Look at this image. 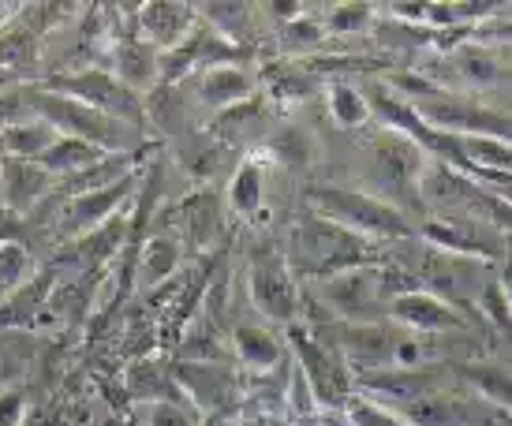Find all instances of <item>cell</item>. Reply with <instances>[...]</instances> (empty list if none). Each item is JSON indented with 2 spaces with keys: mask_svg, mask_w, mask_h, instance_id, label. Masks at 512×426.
<instances>
[{
  "mask_svg": "<svg viewBox=\"0 0 512 426\" xmlns=\"http://www.w3.org/2000/svg\"><path fill=\"white\" fill-rule=\"evenodd\" d=\"M326 109H329V120L344 131L363 128V124H370V116H374L370 113L367 94H363L356 83H329L326 86Z\"/></svg>",
  "mask_w": 512,
  "mask_h": 426,
  "instance_id": "obj_30",
  "label": "cell"
},
{
  "mask_svg": "<svg viewBox=\"0 0 512 426\" xmlns=\"http://www.w3.org/2000/svg\"><path fill=\"white\" fill-rule=\"evenodd\" d=\"M412 277L419 281L423 292L453 303L456 311H468L475 307V296L483 292V284L494 277L486 262H471V258H456V255H441L434 247L423 243V251L415 258V266H408Z\"/></svg>",
  "mask_w": 512,
  "mask_h": 426,
  "instance_id": "obj_8",
  "label": "cell"
},
{
  "mask_svg": "<svg viewBox=\"0 0 512 426\" xmlns=\"http://www.w3.org/2000/svg\"><path fill=\"white\" fill-rule=\"evenodd\" d=\"M456 374L464 378V385L475 397H483L498 412L512 415V367L494 363V359H468V363H456Z\"/></svg>",
  "mask_w": 512,
  "mask_h": 426,
  "instance_id": "obj_21",
  "label": "cell"
},
{
  "mask_svg": "<svg viewBox=\"0 0 512 426\" xmlns=\"http://www.w3.org/2000/svg\"><path fill=\"white\" fill-rule=\"evenodd\" d=\"M232 352L247 370L255 374H270L273 367H281L285 359V344L281 337L266 326H236L232 329Z\"/></svg>",
  "mask_w": 512,
  "mask_h": 426,
  "instance_id": "obj_25",
  "label": "cell"
},
{
  "mask_svg": "<svg viewBox=\"0 0 512 426\" xmlns=\"http://www.w3.org/2000/svg\"><path fill=\"white\" fill-rule=\"evenodd\" d=\"M57 292V270H34L27 281L15 288L12 296L0 303V326L15 329V326H30L34 318H42V311L49 307V299Z\"/></svg>",
  "mask_w": 512,
  "mask_h": 426,
  "instance_id": "obj_19",
  "label": "cell"
},
{
  "mask_svg": "<svg viewBox=\"0 0 512 426\" xmlns=\"http://www.w3.org/2000/svg\"><path fill=\"white\" fill-rule=\"evenodd\" d=\"M180 217H184L187 236H191L195 243H210L217 236V228H221V217H217V202H214V195H210V191H202V195H191V199L184 202Z\"/></svg>",
  "mask_w": 512,
  "mask_h": 426,
  "instance_id": "obj_35",
  "label": "cell"
},
{
  "mask_svg": "<svg viewBox=\"0 0 512 426\" xmlns=\"http://www.w3.org/2000/svg\"><path fill=\"white\" fill-rule=\"evenodd\" d=\"M374 15H378V8H374V4H363V0L329 4L326 12H322V30H326V34H337V38L367 34V30L374 27Z\"/></svg>",
  "mask_w": 512,
  "mask_h": 426,
  "instance_id": "obj_32",
  "label": "cell"
},
{
  "mask_svg": "<svg viewBox=\"0 0 512 426\" xmlns=\"http://www.w3.org/2000/svg\"><path fill=\"white\" fill-rule=\"evenodd\" d=\"M262 161H273V165H281V169H296V172L307 169L314 161V139L303 128H296V124H285V128H277L270 139H266Z\"/></svg>",
  "mask_w": 512,
  "mask_h": 426,
  "instance_id": "obj_29",
  "label": "cell"
},
{
  "mask_svg": "<svg viewBox=\"0 0 512 426\" xmlns=\"http://www.w3.org/2000/svg\"><path fill=\"white\" fill-rule=\"evenodd\" d=\"M195 12L206 19V27L214 30V34H221V38L232 45H240L247 27H251L247 15H255V8H251V4H202Z\"/></svg>",
  "mask_w": 512,
  "mask_h": 426,
  "instance_id": "obj_33",
  "label": "cell"
},
{
  "mask_svg": "<svg viewBox=\"0 0 512 426\" xmlns=\"http://www.w3.org/2000/svg\"><path fill=\"white\" fill-rule=\"evenodd\" d=\"M172 370H165L161 363H154V359H135L128 367V393L135 400H143L146 408L150 404H165V400H176V404H187V397L180 393V385H176V378H169Z\"/></svg>",
  "mask_w": 512,
  "mask_h": 426,
  "instance_id": "obj_26",
  "label": "cell"
},
{
  "mask_svg": "<svg viewBox=\"0 0 512 426\" xmlns=\"http://www.w3.org/2000/svg\"><path fill=\"white\" fill-rule=\"evenodd\" d=\"M307 206L314 217H322L329 225L352 232L359 240L370 243H393L415 236V221L382 195H367V191H352V187L318 184L307 191Z\"/></svg>",
  "mask_w": 512,
  "mask_h": 426,
  "instance_id": "obj_1",
  "label": "cell"
},
{
  "mask_svg": "<svg viewBox=\"0 0 512 426\" xmlns=\"http://www.w3.org/2000/svg\"><path fill=\"white\" fill-rule=\"evenodd\" d=\"M4 15H12V8H8V4H0V30H4V23H8Z\"/></svg>",
  "mask_w": 512,
  "mask_h": 426,
  "instance_id": "obj_46",
  "label": "cell"
},
{
  "mask_svg": "<svg viewBox=\"0 0 512 426\" xmlns=\"http://www.w3.org/2000/svg\"><path fill=\"white\" fill-rule=\"evenodd\" d=\"M509 243H512V232H509V236H505V247H509Z\"/></svg>",
  "mask_w": 512,
  "mask_h": 426,
  "instance_id": "obj_47",
  "label": "cell"
},
{
  "mask_svg": "<svg viewBox=\"0 0 512 426\" xmlns=\"http://www.w3.org/2000/svg\"><path fill=\"white\" fill-rule=\"evenodd\" d=\"M83 426H86V423H83Z\"/></svg>",
  "mask_w": 512,
  "mask_h": 426,
  "instance_id": "obj_48",
  "label": "cell"
},
{
  "mask_svg": "<svg viewBox=\"0 0 512 426\" xmlns=\"http://www.w3.org/2000/svg\"><path fill=\"white\" fill-rule=\"evenodd\" d=\"M370 157H374V176H378V184L385 191V202H393L408 217L427 213L423 202H419V184H423V172H427L434 157L419 142L400 135V131H382L370 146Z\"/></svg>",
  "mask_w": 512,
  "mask_h": 426,
  "instance_id": "obj_5",
  "label": "cell"
},
{
  "mask_svg": "<svg viewBox=\"0 0 512 426\" xmlns=\"http://www.w3.org/2000/svg\"><path fill=\"white\" fill-rule=\"evenodd\" d=\"M109 71L143 98L161 86V53L150 42H143L139 34H124L109 45Z\"/></svg>",
  "mask_w": 512,
  "mask_h": 426,
  "instance_id": "obj_15",
  "label": "cell"
},
{
  "mask_svg": "<svg viewBox=\"0 0 512 426\" xmlns=\"http://www.w3.org/2000/svg\"><path fill=\"white\" fill-rule=\"evenodd\" d=\"M385 322L408 329V333H453V329L468 326V314L456 311L445 299L423 292V288H415V292L393 296L385 303Z\"/></svg>",
  "mask_w": 512,
  "mask_h": 426,
  "instance_id": "obj_13",
  "label": "cell"
},
{
  "mask_svg": "<svg viewBox=\"0 0 512 426\" xmlns=\"http://www.w3.org/2000/svg\"><path fill=\"white\" fill-rule=\"evenodd\" d=\"M415 236L441 251V255L471 258V262H486L494 266V258H505V236L486 228L483 221H471V217H438L430 213L427 221L415 225Z\"/></svg>",
  "mask_w": 512,
  "mask_h": 426,
  "instance_id": "obj_10",
  "label": "cell"
},
{
  "mask_svg": "<svg viewBox=\"0 0 512 426\" xmlns=\"http://www.w3.org/2000/svg\"><path fill=\"white\" fill-rule=\"evenodd\" d=\"M288 344H292L299 374L307 378L314 400H318V412H341L344 400L352 397V370H348V363L333 348L318 341L307 326H288Z\"/></svg>",
  "mask_w": 512,
  "mask_h": 426,
  "instance_id": "obj_7",
  "label": "cell"
},
{
  "mask_svg": "<svg viewBox=\"0 0 512 426\" xmlns=\"http://www.w3.org/2000/svg\"><path fill=\"white\" fill-rule=\"evenodd\" d=\"M105 150H98V146H90V142L83 139H68V135H60L49 150L42 154V165L53 180H60V176H72V172H83L90 169V165H98V161H105Z\"/></svg>",
  "mask_w": 512,
  "mask_h": 426,
  "instance_id": "obj_28",
  "label": "cell"
},
{
  "mask_svg": "<svg viewBox=\"0 0 512 426\" xmlns=\"http://www.w3.org/2000/svg\"><path fill=\"white\" fill-rule=\"evenodd\" d=\"M247 292L251 303L262 318H270L277 326H299V314H303V292L288 258L273 247H262L251 255V270H247Z\"/></svg>",
  "mask_w": 512,
  "mask_h": 426,
  "instance_id": "obj_6",
  "label": "cell"
},
{
  "mask_svg": "<svg viewBox=\"0 0 512 426\" xmlns=\"http://www.w3.org/2000/svg\"><path fill=\"white\" fill-rule=\"evenodd\" d=\"M262 83L273 94V101H285V105H296V101L314 94V75L299 64H273L262 71Z\"/></svg>",
  "mask_w": 512,
  "mask_h": 426,
  "instance_id": "obj_31",
  "label": "cell"
},
{
  "mask_svg": "<svg viewBox=\"0 0 512 426\" xmlns=\"http://www.w3.org/2000/svg\"><path fill=\"white\" fill-rule=\"evenodd\" d=\"M191 404H176V400H165V404H150L146 412V426H195V415L187 412Z\"/></svg>",
  "mask_w": 512,
  "mask_h": 426,
  "instance_id": "obj_39",
  "label": "cell"
},
{
  "mask_svg": "<svg viewBox=\"0 0 512 426\" xmlns=\"http://www.w3.org/2000/svg\"><path fill=\"white\" fill-rule=\"evenodd\" d=\"M378 247L382 243L359 240L344 228L329 225L314 213H303L296 225H292V243H288V266L292 273H303V277H333V273L356 270V266H382L378 258Z\"/></svg>",
  "mask_w": 512,
  "mask_h": 426,
  "instance_id": "obj_2",
  "label": "cell"
},
{
  "mask_svg": "<svg viewBox=\"0 0 512 426\" xmlns=\"http://www.w3.org/2000/svg\"><path fill=\"white\" fill-rule=\"evenodd\" d=\"M27 419V400L19 389H0V426H23Z\"/></svg>",
  "mask_w": 512,
  "mask_h": 426,
  "instance_id": "obj_41",
  "label": "cell"
},
{
  "mask_svg": "<svg viewBox=\"0 0 512 426\" xmlns=\"http://www.w3.org/2000/svg\"><path fill=\"white\" fill-rule=\"evenodd\" d=\"M225 206L243 221L262 213V206H266V161L262 157H247L236 165L225 191Z\"/></svg>",
  "mask_w": 512,
  "mask_h": 426,
  "instance_id": "obj_22",
  "label": "cell"
},
{
  "mask_svg": "<svg viewBox=\"0 0 512 426\" xmlns=\"http://www.w3.org/2000/svg\"><path fill=\"white\" fill-rule=\"evenodd\" d=\"M449 68H453V75L460 79V83L475 86V90L494 86V83H498V75H501L498 57H494L483 42L453 45V49H449Z\"/></svg>",
  "mask_w": 512,
  "mask_h": 426,
  "instance_id": "obj_27",
  "label": "cell"
},
{
  "mask_svg": "<svg viewBox=\"0 0 512 426\" xmlns=\"http://www.w3.org/2000/svg\"><path fill=\"white\" fill-rule=\"evenodd\" d=\"M397 341L400 333L389 322H341L333 329V352L341 355L356 374L393 367Z\"/></svg>",
  "mask_w": 512,
  "mask_h": 426,
  "instance_id": "obj_12",
  "label": "cell"
},
{
  "mask_svg": "<svg viewBox=\"0 0 512 426\" xmlns=\"http://www.w3.org/2000/svg\"><path fill=\"white\" fill-rule=\"evenodd\" d=\"M53 176L38 161H15L0 157V202L12 213H34L53 195Z\"/></svg>",
  "mask_w": 512,
  "mask_h": 426,
  "instance_id": "obj_16",
  "label": "cell"
},
{
  "mask_svg": "<svg viewBox=\"0 0 512 426\" xmlns=\"http://www.w3.org/2000/svg\"><path fill=\"white\" fill-rule=\"evenodd\" d=\"M42 90L60 94V98H72L79 105H90V109L113 116V120H124V124H131V128L139 131L150 128L146 101L120 83L109 68H79V71H64V75H49Z\"/></svg>",
  "mask_w": 512,
  "mask_h": 426,
  "instance_id": "obj_4",
  "label": "cell"
},
{
  "mask_svg": "<svg viewBox=\"0 0 512 426\" xmlns=\"http://www.w3.org/2000/svg\"><path fill=\"white\" fill-rule=\"evenodd\" d=\"M128 240H131V213L120 210V213H113L105 225H98L94 232H86L83 240L68 243V247H72V255L86 258L90 266H105V262H113V258L124 255Z\"/></svg>",
  "mask_w": 512,
  "mask_h": 426,
  "instance_id": "obj_24",
  "label": "cell"
},
{
  "mask_svg": "<svg viewBox=\"0 0 512 426\" xmlns=\"http://www.w3.org/2000/svg\"><path fill=\"white\" fill-rule=\"evenodd\" d=\"M475 311L483 314L490 326H498L505 337H512V307H509V299H505V292H501L498 277H490V281L483 284V292L475 296Z\"/></svg>",
  "mask_w": 512,
  "mask_h": 426,
  "instance_id": "obj_37",
  "label": "cell"
},
{
  "mask_svg": "<svg viewBox=\"0 0 512 426\" xmlns=\"http://www.w3.org/2000/svg\"><path fill=\"white\" fill-rule=\"evenodd\" d=\"M172 378L187 397V404H195V408H221L232 393V370L225 363H184L180 359L172 367Z\"/></svg>",
  "mask_w": 512,
  "mask_h": 426,
  "instance_id": "obj_18",
  "label": "cell"
},
{
  "mask_svg": "<svg viewBox=\"0 0 512 426\" xmlns=\"http://www.w3.org/2000/svg\"><path fill=\"white\" fill-rule=\"evenodd\" d=\"M139 176L143 169L124 176V180H116L109 187H98V191H86L79 199H68L60 202L57 210V236L64 243H75L83 240L86 232H94L98 225H105L113 213L128 210L131 202H135V191H139Z\"/></svg>",
  "mask_w": 512,
  "mask_h": 426,
  "instance_id": "obj_11",
  "label": "cell"
},
{
  "mask_svg": "<svg viewBox=\"0 0 512 426\" xmlns=\"http://www.w3.org/2000/svg\"><path fill=\"white\" fill-rule=\"evenodd\" d=\"M479 38L498 45H512V19H501V23H483L479 27Z\"/></svg>",
  "mask_w": 512,
  "mask_h": 426,
  "instance_id": "obj_42",
  "label": "cell"
},
{
  "mask_svg": "<svg viewBox=\"0 0 512 426\" xmlns=\"http://www.w3.org/2000/svg\"><path fill=\"white\" fill-rule=\"evenodd\" d=\"M139 38L150 42L157 53H172L195 34L199 27V12L195 4H172V0H150L139 4Z\"/></svg>",
  "mask_w": 512,
  "mask_h": 426,
  "instance_id": "obj_14",
  "label": "cell"
},
{
  "mask_svg": "<svg viewBox=\"0 0 512 426\" xmlns=\"http://www.w3.org/2000/svg\"><path fill=\"white\" fill-rule=\"evenodd\" d=\"M23 101L30 105V113L49 120L60 135L83 139V142H90V146L105 150V154H143V150H154V142H146L139 128L98 113V109H90V105H79V101H72V98L49 94L42 86L23 90Z\"/></svg>",
  "mask_w": 512,
  "mask_h": 426,
  "instance_id": "obj_3",
  "label": "cell"
},
{
  "mask_svg": "<svg viewBox=\"0 0 512 426\" xmlns=\"http://www.w3.org/2000/svg\"><path fill=\"white\" fill-rule=\"evenodd\" d=\"M199 105L214 109V113H228L236 105H247L255 98V75L243 64H221V68L199 71Z\"/></svg>",
  "mask_w": 512,
  "mask_h": 426,
  "instance_id": "obj_17",
  "label": "cell"
},
{
  "mask_svg": "<svg viewBox=\"0 0 512 426\" xmlns=\"http://www.w3.org/2000/svg\"><path fill=\"white\" fill-rule=\"evenodd\" d=\"M314 296L322 299L329 318L337 322H382L385 318L382 266H356V270L322 277L314 281Z\"/></svg>",
  "mask_w": 512,
  "mask_h": 426,
  "instance_id": "obj_9",
  "label": "cell"
},
{
  "mask_svg": "<svg viewBox=\"0 0 512 426\" xmlns=\"http://www.w3.org/2000/svg\"><path fill=\"white\" fill-rule=\"evenodd\" d=\"M498 284H501V292H505V299H509V307H512V258L509 255H505V262H501Z\"/></svg>",
  "mask_w": 512,
  "mask_h": 426,
  "instance_id": "obj_44",
  "label": "cell"
},
{
  "mask_svg": "<svg viewBox=\"0 0 512 426\" xmlns=\"http://www.w3.org/2000/svg\"><path fill=\"white\" fill-rule=\"evenodd\" d=\"M19 105H23V94H8V98L0 94V131L12 128L15 120H23V116H19Z\"/></svg>",
  "mask_w": 512,
  "mask_h": 426,
  "instance_id": "obj_43",
  "label": "cell"
},
{
  "mask_svg": "<svg viewBox=\"0 0 512 426\" xmlns=\"http://www.w3.org/2000/svg\"><path fill=\"white\" fill-rule=\"evenodd\" d=\"M285 397H288V404H292V412H296V415H311V412H318V400H314V393H311V385H307V378L299 374V367H292V382H288Z\"/></svg>",
  "mask_w": 512,
  "mask_h": 426,
  "instance_id": "obj_40",
  "label": "cell"
},
{
  "mask_svg": "<svg viewBox=\"0 0 512 426\" xmlns=\"http://www.w3.org/2000/svg\"><path fill=\"white\" fill-rule=\"evenodd\" d=\"M180 258H184V247L172 236H150L146 243H139V255H135V288L139 292H154L169 281L172 273L180 270Z\"/></svg>",
  "mask_w": 512,
  "mask_h": 426,
  "instance_id": "obj_20",
  "label": "cell"
},
{
  "mask_svg": "<svg viewBox=\"0 0 512 426\" xmlns=\"http://www.w3.org/2000/svg\"><path fill=\"white\" fill-rule=\"evenodd\" d=\"M60 139V131L42 120V116H23L12 128L0 131V157H15V161H42V154Z\"/></svg>",
  "mask_w": 512,
  "mask_h": 426,
  "instance_id": "obj_23",
  "label": "cell"
},
{
  "mask_svg": "<svg viewBox=\"0 0 512 426\" xmlns=\"http://www.w3.org/2000/svg\"><path fill=\"white\" fill-rule=\"evenodd\" d=\"M0 378H12V363H8V355L0 352Z\"/></svg>",
  "mask_w": 512,
  "mask_h": 426,
  "instance_id": "obj_45",
  "label": "cell"
},
{
  "mask_svg": "<svg viewBox=\"0 0 512 426\" xmlns=\"http://www.w3.org/2000/svg\"><path fill=\"white\" fill-rule=\"evenodd\" d=\"M34 60V34L30 30H0V68L30 64Z\"/></svg>",
  "mask_w": 512,
  "mask_h": 426,
  "instance_id": "obj_38",
  "label": "cell"
},
{
  "mask_svg": "<svg viewBox=\"0 0 512 426\" xmlns=\"http://www.w3.org/2000/svg\"><path fill=\"white\" fill-rule=\"evenodd\" d=\"M322 38H326L322 19H311L307 12L281 27V49H285V53H314V49L322 45Z\"/></svg>",
  "mask_w": 512,
  "mask_h": 426,
  "instance_id": "obj_36",
  "label": "cell"
},
{
  "mask_svg": "<svg viewBox=\"0 0 512 426\" xmlns=\"http://www.w3.org/2000/svg\"><path fill=\"white\" fill-rule=\"evenodd\" d=\"M38 270L30 251L19 240H0V303L12 296L30 273Z\"/></svg>",
  "mask_w": 512,
  "mask_h": 426,
  "instance_id": "obj_34",
  "label": "cell"
}]
</instances>
